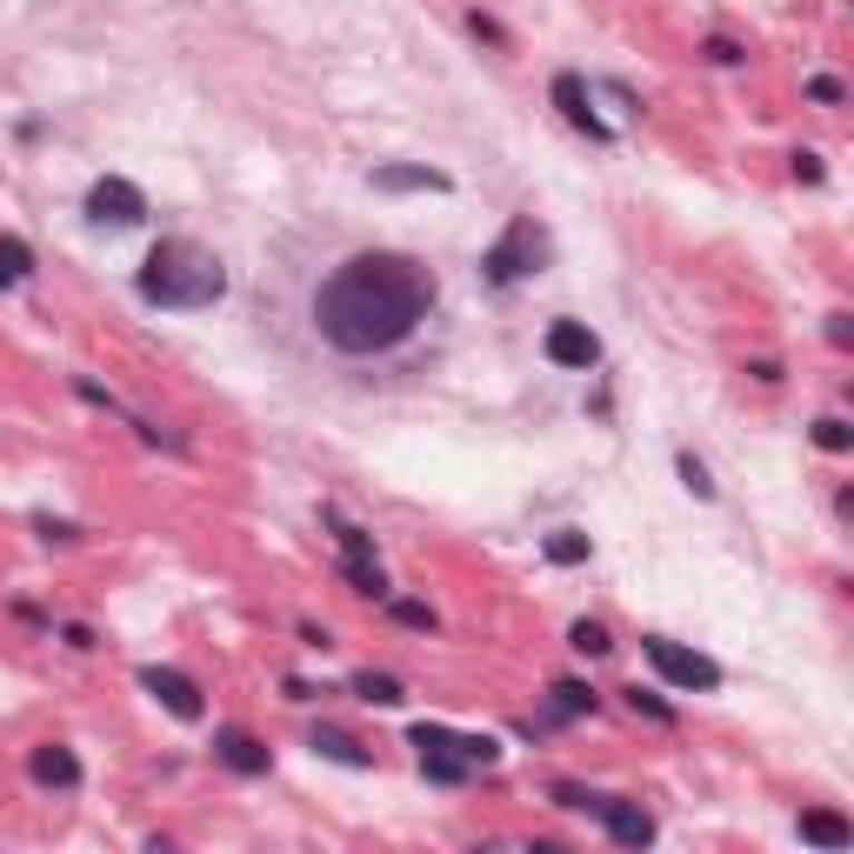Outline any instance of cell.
I'll list each match as a JSON object with an SVG mask.
<instances>
[{
  "instance_id": "cell-8",
  "label": "cell",
  "mask_w": 854,
  "mask_h": 854,
  "mask_svg": "<svg viewBox=\"0 0 854 854\" xmlns=\"http://www.w3.org/2000/svg\"><path fill=\"white\" fill-rule=\"evenodd\" d=\"M541 347H548V361H554V367H575V374H588V367L601 361V334H595L588 321H554Z\"/></svg>"
},
{
  "instance_id": "cell-6",
  "label": "cell",
  "mask_w": 854,
  "mask_h": 854,
  "mask_svg": "<svg viewBox=\"0 0 854 854\" xmlns=\"http://www.w3.org/2000/svg\"><path fill=\"white\" fill-rule=\"evenodd\" d=\"M154 207H147V194L127 180V174H100L94 187H87V220L94 227H140Z\"/></svg>"
},
{
  "instance_id": "cell-31",
  "label": "cell",
  "mask_w": 854,
  "mask_h": 854,
  "mask_svg": "<svg viewBox=\"0 0 854 854\" xmlns=\"http://www.w3.org/2000/svg\"><path fill=\"white\" fill-rule=\"evenodd\" d=\"M33 534H47V541H73L80 528H73V521H53V514H33Z\"/></svg>"
},
{
  "instance_id": "cell-18",
  "label": "cell",
  "mask_w": 854,
  "mask_h": 854,
  "mask_svg": "<svg viewBox=\"0 0 854 854\" xmlns=\"http://www.w3.org/2000/svg\"><path fill=\"white\" fill-rule=\"evenodd\" d=\"M341 575L354 581V595H367V601H387V575H381V561H347V554H341Z\"/></svg>"
},
{
  "instance_id": "cell-23",
  "label": "cell",
  "mask_w": 854,
  "mask_h": 854,
  "mask_svg": "<svg viewBox=\"0 0 854 854\" xmlns=\"http://www.w3.org/2000/svg\"><path fill=\"white\" fill-rule=\"evenodd\" d=\"M815 448H822V454H848L854 428L842 421V414H822V421H815Z\"/></svg>"
},
{
  "instance_id": "cell-17",
  "label": "cell",
  "mask_w": 854,
  "mask_h": 854,
  "mask_svg": "<svg viewBox=\"0 0 854 854\" xmlns=\"http://www.w3.org/2000/svg\"><path fill=\"white\" fill-rule=\"evenodd\" d=\"M347 688H354L361 701H374V708H401V701H408V688H401L394 675H374V668H361V675H354Z\"/></svg>"
},
{
  "instance_id": "cell-3",
  "label": "cell",
  "mask_w": 854,
  "mask_h": 854,
  "mask_svg": "<svg viewBox=\"0 0 854 854\" xmlns=\"http://www.w3.org/2000/svg\"><path fill=\"white\" fill-rule=\"evenodd\" d=\"M541 267H548V234H541L528 214H514L508 234L481 254V274H488L494 287H514V281H528V274H541Z\"/></svg>"
},
{
  "instance_id": "cell-15",
  "label": "cell",
  "mask_w": 854,
  "mask_h": 854,
  "mask_svg": "<svg viewBox=\"0 0 854 854\" xmlns=\"http://www.w3.org/2000/svg\"><path fill=\"white\" fill-rule=\"evenodd\" d=\"M314 755H327V762H341V768H374V755L354 742V735H341V728H314V742H307Z\"/></svg>"
},
{
  "instance_id": "cell-22",
  "label": "cell",
  "mask_w": 854,
  "mask_h": 854,
  "mask_svg": "<svg viewBox=\"0 0 854 854\" xmlns=\"http://www.w3.org/2000/svg\"><path fill=\"white\" fill-rule=\"evenodd\" d=\"M0 274H7V281H27V274H33V247H27L20 234H0Z\"/></svg>"
},
{
  "instance_id": "cell-28",
  "label": "cell",
  "mask_w": 854,
  "mask_h": 854,
  "mask_svg": "<svg viewBox=\"0 0 854 854\" xmlns=\"http://www.w3.org/2000/svg\"><path fill=\"white\" fill-rule=\"evenodd\" d=\"M808 100H815V107H842V100H848V87H842L835 73H815V80H808Z\"/></svg>"
},
{
  "instance_id": "cell-24",
  "label": "cell",
  "mask_w": 854,
  "mask_h": 854,
  "mask_svg": "<svg viewBox=\"0 0 854 854\" xmlns=\"http://www.w3.org/2000/svg\"><path fill=\"white\" fill-rule=\"evenodd\" d=\"M387 615H394L401 628H414V635H434V608H428V601H394V595H387Z\"/></svg>"
},
{
  "instance_id": "cell-2",
  "label": "cell",
  "mask_w": 854,
  "mask_h": 854,
  "mask_svg": "<svg viewBox=\"0 0 854 854\" xmlns=\"http://www.w3.org/2000/svg\"><path fill=\"white\" fill-rule=\"evenodd\" d=\"M134 294H140L147 307H160V314H200V307H214V301L227 294V261H220L214 247L187 241V234H167V241H154V254L140 261Z\"/></svg>"
},
{
  "instance_id": "cell-1",
  "label": "cell",
  "mask_w": 854,
  "mask_h": 854,
  "mask_svg": "<svg viewBox=\"0 0 854 854\" xmlns=\"http://www.w3.org/2000/svg\"><path fill=\"white\" fill-rule=\"evenodd\" d=\"M281 354L347 387H387L434 367L441 274L401 247H334L287 274L261 307Z\"/></svg>"
},
{
  "instance_id": "cell-5",
  "label": "cell",
  "mask_w": 854,
  "mask_h": 854,
  "mask_svg": "<svg viewBox=\"0 0 854 854\" xmlns=\"http://www.w3.org/2000/svg\"><path fill=\"white\" fill-rule=\"evenodd\" d=\"M641 655H648V661H655V675H661L668 688H681V695H715V688H722V668H715L708 655H695V648L668 641V635H648V641H641Z\"/></svg>"
},
{
  "instance_id": "cell-29",
  "label": "cell",
  "mask_w": 854,
  "mask_h": 854,
  "mask_svg": "<svg viewBox=\"0 0 854 854\" xmlns=\"http://www.w3.org/2000/svg\"><path fill=\"white\" fill-rule=\"evenodd\" d=\"M701 53H708L715 67H742V60H748V53H742V40H728V33H715V40H708Z\"/></svg>"
},
{
  "instance_id": "cell-10",
  "label": "cell",
  "mask_w": 854,
  "mask_h": 854,
  "mask_svg": "<svg viewBox=\"0 0 854 854\" xmlns=\"http://www.w3.org/2000/svg\"><path fill=\"white\" fill-rule=\"evenodd\" d=\"M595 822L608 828V842H615V848H648V842H655V815H648L641 802H615V795H608Z\"/></svg>"
},
{
  "instance_id": "cell-25",
  "label": "cell",
  "mask_w": 854,
  "mask_h": 854,
  "mask_svg": "<svg viewBox=\"0 0 854 854\" xmlns=\"http://www.w3.org/2000/svg\"><path fill=\"white\" fill-rule=\"evenodd\" d=\"M628 708H635V715H648V722H661V728H675V708H668L655 688H628Z\"/></svg>"
},
{
  "instance_id": "cell-21",
  "label": "cell",
  "mask_w": 854,
  "mask_h": 854,
  "mask_svg": "<svg viewBox=\"0 0 854 854\" xmlns=\"http://www.w3.org/2000/svg\"><path fill=\"white\" fill-rule=\"evenodd\" d=\"M548 802H554V808H568V815H601V802H608V795H595V788H581V782H554V788H548Z\"/></svg>"
},
{
  "instance_id": "cell-32",
  "label": "cell",
  "mask_w": 854,
  "mask_h": 854,
  "mask_svg": "<svg viewBox=\"0 0 854 854\" xmlns=\"http://www.w3.org/2000/svg\"><path fill=\"white\" fill-rule=\"evenodd\" d=\"M822 174H828V167H822V154H795V180H808V187H815Z\"/></svg>"
},
{
  "instance_id": "cell-16",
  "label": "cell",
  "mask_w": 854,
  "mask_h": 854,
  "mask_svg": "<svg viewBox=\"0 0 854 854\" xmlns=\"http://www.w3.org/2000/svg\"><path fill=\"white\" fill-rule=\"evenodd\" d=\"M541 548H548V561H554V568H581V561L595 554V541H588L581 528H554V534H548Z\"/></svg>"
},
{
  "instance_id": "cell-33",
  "label": "cell",
  "mask_w": 854,
  "mask_h": 854,
  "mask_svg": "<svg viewBox=\"0 0 854 854\" xmlns=\"http://www.w3.org/2000/svg\"><path fill=\"white\" fill-rule=\"evenodd\" d=\"M60 635H67V648H80V655L94 648V628H80V621H73V628H60Z\"/></svg>"
},
{
  "instance_id": "cell-7",
  "label": "cell",
  "mask_w": 854,
  "mask_h": 854,
  "mask_svg": "<svg viewBox=\"0 0 854 854\" xmlns=\"http://www.w3.org/2000/svg\"><path fill=\"white\" fill-rule=\"evenodd\" d=\"M554 107H561V120H568L575 134H588V140H601V147L615 140V127H608V120L595 114V87H588V80H581L575 67H561V73H554Z\"/></svg>"
},
{
  "instance_id": "cell-4",
  "label": "cell",
  "mask_w": 854,
  "mask_h": 854,
  "mask_svg": "<svg viewBox=\"0 0 854 854\" xmlns=\"http://www.w3.org/2000/svg\"><path fill=\"white\" fill-rule=\"evenodd\" d=\"M408 748L421 755V775H428L434 788H461V782L481 775V768L468 762V735H454V728H441V722L408 728Z\"/></svg>"
},
{
  "instance_id": "cell-34",
  "label": "cell",
  "mask_w": 854,
  "mask_h": 854,
  "mask_svg": "<svg viewBox=\"0 0 854 854\" xmlns=\"http://www.w3.org/2000/svg\"><path fill=\"white\" fill-rule=\"evenodd\" d=\"M0 287H13V281H7V274H0Z\"/></svg>"
},
{
  "instance_id": "cell-9",
  "label": "cell",
  "mask_w": 854,
  "mask_h": 854,
  "mask_svg": "<svg viewBox=\"0 0 854 854\" xmlns=\"http://www.w3.org/2000/svg\"><path fill=\"white\" fill-rule=\"evenodd\" d=\"M140 688L174 715V722H200L207 715V701H200V688L180 675V668H140Z\"/></svg>"
},
{
  "instance_id": "cell-27",
  "label": "cell",
  "mask_w": 854,
  "mask_h": 854,
  "mask_svg": "<svg viewBox=\"0 0 854 854\" xmlns=\"http://www.w3.org/2000/svg\"><path fill=\"white\" fill-rule=\"evenodd\" d=\"M675 468H681V481H688V494H695V501H715V481H708V468H701L695 454H681Z\"/></svg>"
},
{
  "instance_id": "cell-14",
  "label": "cell",
  "mask_w": 854,
  "mask_h": 854,
  "mask_svg": "<svg viewBox=\"0 0 854 854\" xmlns=\"http://www.w3.org/2000/svg\"><path fill=\"white\" fill-rule=\"evenodd\" d=\"M795 835H802V842H815V848H848V842H854L848 815H835V808H802Z\"/></svg>"
},
{
  "instance_id": "cell-20",
  "label": "cell",
  "mask_w": 854,
  "mask_h": 854,
  "mask_svg": "<svg viewBox=\"0 0 854 854\" xmlns=\"http://www.w3.org/2000/svg\"><path fill=\"white\" fill-rule=\"evenodd\" d=\"M548 695H554V715H561V722H575V715H595V688H588V681H554Z\"/></svg>"
},
{
  "instance_id": "cell-11",
  "label": "cell",
  "mask_w": 854,
  "mask_h": 854,
  "mask_svg": "<svg viewBox=\"0 0 854 854\" xmlns=\"http://www.w3.org/2000/svg\"><path fill=\"white\" fill-rule=\"evenodd\" d=\"M214 762L254 782V775H267V762H274V755H267V748H261L247 728H214Z\"/></svg>"
},
{
  "instance_id": "cell-30",
  "label": "cell",
  "mask_w": 854,
  "mask_h": 854,
  "mask_svg": "<svg viewBox=\"0 0 854 854\" xmlns=\"http://www.w3.org/2000/svg\"><path fill=\"white\" fill-rule=\"evenodd\" d=\"M468 33H481V40H488V47H508V27H501V20H488V13H481V7H474V13H468Z\"/></svg>"
},
{
  "instance_id": "cell-26",
  "label": "cell",
  "mask_w": 854,
  "mask_h": 854,
  "mask_svg": "<svg viewBox=\"0 0 854 854\" xmlns=\"http://www.w3.org/2000/svg\"><path fill=\"white\" fill-rule=\"evenodd\" d=\"M73 394H80L87 408H107V414H120V421H127V408H120V401H114V394H107L100 381H87V374H73Z\"/></svg>"
},
{
  "instance_id": "cell-12",
  "label": "cell",
  "mask_w": 854,
  "mask_h": 854,
  "mask_svg": "<svg viewBox=\"0 0 854 854\" xmlns=\"http://www.w3.org/2000/svg\"><path fill=\"white\" fill-rule=\"evenodd\" d=\"M367 187H374V194H448L454 180H448L441 167H374Z\"/></svg>"
},
{
  "instance_id": "cell-13",
  "label": "cell",
  "mask_w": 854,
  "mask_h": 854,
  "mask_svg": "<svg viewBox=\"0 0 854 854\" xmlns=\"http://www.w3.org/2000/svg\"><path fill=\"white\" fill-rule=\"evenodd\" d=\"M27 775H33L40 788H80V755L60 748V742H40V748L27 755Z\"/></svg>"
},
{
  "instance_id": "cell-19",
  "label": "cell",
  "mask_w": 854,
  "mask_h": 854,
  "mask_svg": "<svg viewBox=\"0 0 854 854\" xmlns=\"http://www.w3.org/2000/svg\"><path fill=\"white\" fill-rule=\"evenodd\" d=\"M568 648L588 655V661H601V655H615V635H608L601 621H575V628H568Z\"/></svg>"
}]
</instances>
